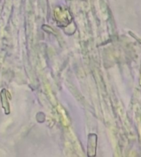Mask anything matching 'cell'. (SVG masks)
<instances>
[{
  "instance_id": "1",
  "label": "cell",
  "mask_w": 141,
  "mask_h": 157,
  "mask_svg": "<svg viewBox=\"0 0 141 157\" xmlns=\"http://www.w3.org/2000/svg\"><path fill=\"white\" fill-rule=\"evenodd\" d=\"M96 145H97V136L95 134H90L88 136V145H87L88 156H95Z\"/></svg>"
}]
</instances>
